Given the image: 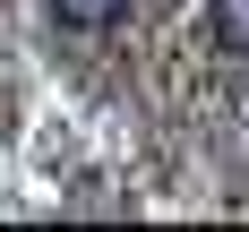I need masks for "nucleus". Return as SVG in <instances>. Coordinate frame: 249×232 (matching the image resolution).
<instances>
[{"label":"nucleus","instance_id":"nucleus-2","mask_svg":"<svg viewBox=\"0 0 249 232\" xmlns=\"http://www.w3.org/2000/svg\"><path fill=\"white\" fill-rule=\"evenodd\" d=\"M60 26H77V35H103V26H121L129 18V0H43Z\"/></svg>","mask_w":249,"mask_h":232},{"label":"nucleus","instance_id":"nucleus-1","mask_svg":"<svg viewBox=\"0 0 249 232\" xmlns=\"http://www.w3.org/2000/svg\"><path fill=\"white\" fill-rule=\"evenodd\" d=\"M198 35H206L215 52H232V60H241V52H249V0H215V9L198 18Z\"/></svg>","mask_w":249,"mask_h":232}]
</instances>
